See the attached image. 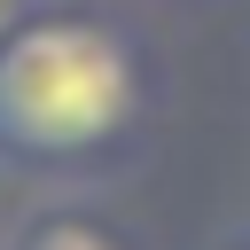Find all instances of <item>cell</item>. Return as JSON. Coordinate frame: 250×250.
Segmentation results:
<instances>
[{"label":"cell","mask_w":250,"mask_h":250,"mask_svg":"<svg viewBox=\"0 0 250 250\" xmlns=\"http://www.w3.org/2000/svg\"><path fill=\"white\" fill-rule=\"evenodd\" d=\"M156 78L125 16L31 0L0 23V172H94L148 125Z\"/></svg>","instance_id":"cell-1"},{"label":"cell","mask_w":250,"mask_h":250,"mask_svg":"<svg viewBox=\"0 0 250 250\" xmlns=\"http://www.w3.org/2000/svg\"><path fill=\"white\" fill-rule=\"evenodd\" d=\"M0 250H125V234H117L109 219H94V211H39V219H23Z\"/></svg>","instance_id":"cell-2"}]
</instances>
